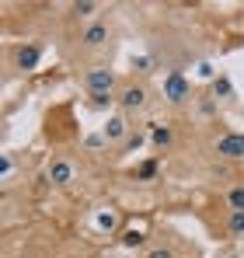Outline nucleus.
<instances>
[{"label": "nucleus", "mask_w": 244, "mask_h": 258, "mask_svg": "<svg viewBox=\"0 0 244 258\" xmlns=\"http://www.w3.org/2000/svg\"><path fill=\"white\" fill-rule=\"evenodd\" d=\"M94 11H98V4H91V0H84V4H74V14H77V18H91Z\"/></svg>", "instance_id": "14"}, {"label": "nucleus", "mask_w": 244, "mask_h": 258, "mask_svg": "<svg viewBox=\"0 0 244 258\" xmlns=\"http://www.w3.org/2000/svg\"><path fill=\"white\" fill-rule=\"evenodd\" d=\"M189 94H192V84L174 70V74H167L164 77V98L171 101V105H181V101H189Z\"/></svg>", "instance_id": "2"}, {"label": "nucleus", "mask_w": 244, "mask_h": 258, "mask_svg": "<svg viewBox=\"0 0 244 258\" xmlns=\"http://www.w3.org/2000/svg\"><path fill=\"white\" fill-rule=\"evenodd\" d=\"M227 230H230L234 237H241V234H244V210H237V213L227 216Z\"/></svg>", "instance_id": "11"}, {"label": "nucleus", "mask_w": 244, "mask_h": 258, "mask_svg": "<svg viewBox=\"0 0 244 258\" xmlns=\"http://www.w3.org/2000/svg\"><path fill=\"white\" fill-rule=\"evenodd\" d=\"M101 133H105V140H108V143H126V140H129V133H133V129H129V119H126V112L108 115V122H105Z\"/></svg>", "instance_id": "4"}, {"label": "nucleus", "mask_w": 244, "mask_h": 258, "mask_svg": "<svg viewBox=\"0 0 244 258\" xmlns=\"http://www.w3.org/2000/svg\"><path fill=\"white\" fill-rule=\"evenodd\" d=\"M74 174H77V168H74V161H67V157H52L49 168H45V178H49L52 185H70Z\"/></svg>", "instance_id": "3"}, {"label": "nucleus", "mask_w": 244, "mask_h": 258, "mask_svg": "<svg viewBox=\"0 0 244 258\" xmlns=\"http://www.w3.org/2000/svg\"><path fill=\"white\" fill-rule=\"evenodd\" d=\"M216 154H220V157H230V161L244 157V133H227V136H220V140H216Z\"/></svg>", "instance_id": "6"}, {"label": "nucleus", "mask_w": 244, "mask_h": 258, "mask_svg": "<svg viewBox=\"0 0 244 258\" xmlns=\"http://www.w3.org/2000/svg\"><path fill=\"white\" fill-rule=\"evenodd\" d=\"M39 56H42V49L35 42H28V45H21V49H18L14 63H18V70H35V67H39Z\"/></svg>", "instance_id": "8"}, {"label": "nucleus", "mask_w": 244, "mask_h": 258, "mask_svg": "<svg viewBox=\"0 0 244 258\" xmlns=\"http://www.w3.org/2000/svg\"><path fill=\"white\" fill-rule=\"evenodd\" d=\"M11 171H14V161H11V154H4V157H0V181H7Z\"/></svg>", "instance_id": "16"}, {"label": "nucleus", "mask_w": 244, "mask_h": 258, "mask_svg": "<svg viewBox=\"0 0 244 258\" xmlns=\"http://www.w3.org/2000/svg\"><path fill=\"white\" fill-rule=\"evenodd\" d=\"M133 67H136V70H147L150 59H147V56H133Z\"/></svg>", "instance_id": "20"}, {"label": "nucleus", "mask_w": 244, "mask_h": 258, "mask_svg": "<svg viewBox=\"0 0 244 258\" xmlns=\"http://www.w3.org/2000/svg\"><path fill=\"white\" fill-rule=\"evenodd\" d=\"M213 91H216L220 98H227V94H234V87H230V81H227V77H216V81H213Z\"/></svg>", "instance_id": "15"}, {"label": "nucleus", "mask_w": 244, "mask_h": 258, "mask_svg": "<svg viewBox=\"0 0 244 258\" xmlns=\"http://www.w3.org/2000/svg\"><path fill=\"white\" fill-rule=\"evenodd\" d=\"M108 42V25H87L84 28V35H81V45L84 49H101V45Z\"/></svg>", "instance_id": "7"}, {"label": "nucleus", "mask_w": 244, "mask_h": 258, "mask_svg": "<svg viewBox=\"0 0 244 258\" xmlns=\"http://www.w3.org/2000/svg\"><path fill=\"white\" fill-rule=\"evenodd\" d=\"M119 105H122V112H140V108H147V87H143V84L122 87Z\"/></svg>", "instance_id": "5"}, {"label": "nucleus", "mask_w": 244, "mask_h": 258, "mask_svg": "<svg viewBox=\"0 0 244 258\" xmlns=\"http://www.w3.org/2000/svg\"><path fill=\"white\" fill-rule=\"evenodd\" d=\"M154 174H157V161H147V164L136 171V178H154Z\"/></svg>", "instance_id": "17"}, {"label": "nucleus", "mask_w": 244, "mask_h": 258, "mask_svg": "<svg viewBox=\"0 0 244 258\" xmlns=\"http://www.w3.org/2000/svg\"><path fill=\"white\" fill-rule=\"evenodd\" d=\"M227 206H230V213L244 210V185H234V188H227Z\"/></svg>", "instance_id": "10"}, {"label": "nucleus", "mask_w": 244, "mask_h": 258, "mask_svg": "<svg viewBox=\"0 0 244 258\" xmlns=\"http://www.w3.org/2000/svg\"><path fill=\"white\" fill-rule=\"evenodd\" d=\"M143 143H147V133H129V140L122 143V150H126V154H133V150H140Z\"/></svg>", "instance_id": "12"}, {"label": "nucleus", "mask_w": 244, "mask_h": 258, "mask_svg": "<svg viewBox=\"0 0 244 258\" xmlns=\"http://www.w3.org/2000/svg\"><path fill=\"white\" fill-rule=\"evenodd\" d=\"M84 87H87L91 98H112V91H115V74H112L108 67H91L87 77H84Z\"/></svg>", "instance_id": "1"}, {"label": "nucleus", "mask_w": 244, "mask_h": 258, "mask_svg": "<svg viewBox=\"0 0 244 258\" xmlns=\"http://www.w3.org/2000/svg\"><path fill=\"white\" fill-rule=\"evenodd\" d=\"M171 140H174L171 126H150V143H154V150H164V147H171Z\"/></svg>", "instance_id": "9"}, {"label": "nucleus", "mask_w": 244, "mask_h": 258, "mask_svg": "<svg viewBox=\"0 0 244 258\" xmlns=\"http://www.w3.org/2000/svg\"><path fill=\"white\" fill-rule=\"evenodd\" d=\"M108 140H105V133H98V136H87V150H101Z\"/></svg>", "instance_id": "18"}, {"label": "nucleus", "mask_w": 244, "mask_h": 258, "mask_svg": "<svg viewBox=\"0 0 244 258\" xmlns=\"http://www.w3.org/2000/svg\"><path fill=\"white\" fill-rule=\"evenodd\" d=\"M199 77H213V67H209V63H199ZM213 81H216V77H213Z\"/></svg>", "instance_id": "21"}, {"label": "nucleus", "mask_w": 244, "mask_h": 258, "mask_svg": "<svg viewBox=\"0 0 244 258\" xmlns=\"http://www.w3.org/2000/svg\"><path fill=\"white\" fill-rule=\"evenodd\" d=\"M147 258H174V251H171V248H150Z\"/></svg>", "instance_id": "19"}, {"label": "nucleus", "mask_w": 244, "mask_h": 258, "mask_svg": "<svg viewBox=\"0 0 244 258\" xmlns=\"http://www.w3.org/2000/svg\"><path fill=\"white\" fill-rule=\"evenodd\" d=\"M122 244H126V248H140V244H147V234H143V230H126Z\"/></svg>", "instance_id": "13"}]
</instances>
